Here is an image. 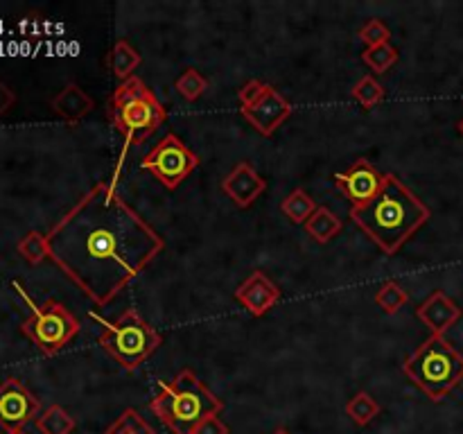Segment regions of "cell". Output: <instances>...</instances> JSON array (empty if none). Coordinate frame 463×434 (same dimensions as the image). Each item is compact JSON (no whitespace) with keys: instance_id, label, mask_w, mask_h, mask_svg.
<instances>
[{"instance_id":"obj_23","label":"cell","mask_w":463,"mask_h":434,"mask_svg":"<svg viewBox=\"0 0 463 434\" xmlns=\"http://www.w3.org/2000/svg\"><path fill=\"white\" fill-rule=\"evenodd\" d=\"M174 89L179 91V95H181L183 100H188V102H195V100L202 98L204 91L208 89V80L197 68H188L177 77V82H174Z\"/></svg>"},{"instance_id":"obj_1","label":"cell","mask_w":463,"mask_h":434,"mask_svg":"<svg viewBox=\"0 0 463 434\" xmlns=\"http://www.w3.org/2000/svg\"><path fill=\"white\" fill-rule=\"evenodd\" d=\"M46 238L52 262L100 308L165 247L163 238L104 182L91 188Z\"/></svg>"},{"instance_id":"obj_32","label":"cell","mask_w":463,"mask_h":434,"mask_svg":"<svg viewBox=\"0 0 463 434\" xmlns=\"http://www.w3.org/2000/svg\"><path fill=\"white\" fill-rule=\"evenodd\" d=\"M459 131H461V136H463V120L459 122Z\"/></svg>"},{"instance_id":"obj_4","label":"cell","mask_w":463,"mask_h":434,"mask_svg":"<svg viewBox=\"0 0 463 434\" xmlns=\"http://www.w3.org/2000/svg\"><path fill=\"white\" fill-rule=\"evenodd\" d=\"M109 118L127 145H138L145 143L168 120V111L154 91L134 75L113 91L109 100Z\"/></svg>"},{"instance_id":"obj_26","label":"cell","mask_w":463,"mask_h":434,"mask_svg":"<svg viewBox=\"0 0 463 434\" xmlns=\"http://www.w3.org/2000/svg\"><path fill=\"white\" fill-rule=\"evenodd\" d=\"M16 249H19V253L30 265H39L46 258H50V253H48V238L43 234H39V231H30Z\"/></svg>"},{"instance_id":"obj_25","label":"cell","mask_w":463,"mask_h":434,"mask_svg":"<svg viewBox=\"0 0 463 434\" xmlns=\"http://www.w3.org/2000/svg\"><path fill=\"white\" fill-rule=\"evenodd\" d=\"M353 98L364 109H373L384 100V86L373 75H364L353 86Z\"/></svg>"},{"instance_id":"obj_10","label":"cell","mask_w":463,"mask_h":434,"mask_svg":"<svg viewBox=\"0 0 463 434\" xmlns=\"http://www.w3.org/2000/svg\"><path fill=\"white\" fill-rule=\"evenodd\" d=\"M39 414H41V403L21 380L7 378L0 385V425L3 428H23Z\"/></svg>"},{"instance_id":"obj_5","label":"cell","mask_w":463,"mask_h":434,"mask_svg":"<svg viewBox=\"0 0 463 434\" xmlns=\"http://www.w3.org/2000/svg\"><path fill=\"white\" fill-rule=\"evenodd\" d=\"M403 371L432 401H443L463 380V355L443 335H430L405 359Z\"/></svg>"},{"instance_id":"obj_16","label":"cell","mask_w":463,"mask_h":434,"mask_svg":"<svg viewBox=\"0 0 463 434\" xmlns=\"http://www.w3.org/2000/svg\"><path fill=\"white\" fill-rule=\"evenodd\" d=\"M141 61L143 57L131 48V43L125 41V39H120V41L113 43L111 52H109L107 66L113 73V77L122 84V82H127L129 77H134V70L141 66Z\"/></svg>"},{"instance_id":"obj_11","label":"cell","mask_w":463,"mask_h":434,"mask_svg":"<svg viewBox=\"0 0 463 434\" xmlns=\"http://www.w3.org/2000/svg\"><path fill=\"white\" fill-rule=\"evenodd\" d=\"M384 177L387 174L378 173V168H373L369 161L360 159L346 173L335 174V183L351 199V208H362L382 190Z\"/></svg>"},{"instance_id":"obj_20","label":"cell","mask_w":463,"mask_h":434,"mask_svg":"<svg viewBox=\"0 0 463 434\" xmlns=\"http://www.w3.org/2000/svg\"><path fill=\"white\" fill-rule=\"evenodd\" d=\"M380 412H382L380 403L366 392L355 394V396L346 403V414L351 416L353 423L360 425V428H364V425H369L371 421L378 419Z\"/></svg>"},{"instance_id":"obj_28","label":"cell","mask_w":463,"mask_h":434,"mask_svg":"<svg viewBox=\"0 0 463 434\" xmlns=\"http://www.w3.org/2000/svg\"><path fill=\"white\" fill-rule=\"evenodd\" d=\"M195 434H229V425L220 419V414L208 416L206 421L197 425Z\"/></svg>"},{"instance_id":"obj_6","label":"cell","mask_w":463,"mask_h":434,"mask_svg":"<svg viewBox=\"0 0 463 434\" xmlns=\"http://www.w3.org/2000/svg\"><path fill=\"white\" fill-rule=\"evenodd\" d=\"M163 344V337L134 308L125 310L116 322H102L100 346L125 371H136Z\"/></svg>"},{"instance_id":"obj_31","label":"cell","mask_w":463,"mask_h":434,"mask_svg":"<svg viewBox=\"0 0 463 434\" xmlns=\"http://www.w3.org/2000/svg\"><path fill=\"white\" fill-rule=\"evenodd\" d=\"M274 434H290V432H287V430H285V428H278V430H276V432H274Z\"/></svg>"},{"instance_id":"obj_14","label":"cell","mask_w":463,"mask_h":434,"mask_svg":"<svg viewBox=\"0 0 463 434\" xmlns=\"http://www.w3.org/2000/svg\"><path fill=\"white\" fill-rule=\"evenodd\" d=\"M418 319L432 331V335H443L450 326L461 319V308L445 292L436 289L434 295L416 310Z\"/></svg>"},{"instance_id":"obj_15","label":"cell","mask_w":463,"mask_h":434,"mask_svg":"<svg viewBox=\"0 0 463 434\" xmlns=\"http://www.w3.org/2000/svg\"><path fill=\"white\" fill-rule=\"evenodd\" d=\"M50 107L52 111H55L57 116L64 118V120L80 122L82 118H86L93 111L95 102L93 98H89V95L80 89V86L68 84L64 86V91H59V93L50 100Z\"/></svg>"},{"instance_id":"obj_12","label":"cell","mask_w":463,"mask_h":434,"mask_svg":"<svg viewBox=\"0 0 463 434\" xmlns=\"http://www.w3.org/2000/svg\"><path fill=\"white\" fill-rule=\"evenodd\" d=\"M281 289L274 283L265 271H251L247 280L235 289V301L247 310L251 317H262L265 313L274 308L281 301Z\"/></svg>"},{"instance_id":"obj_24","label":"cell","mask_w":463,"mask_h":434,"mask_svg":"<svg viewBox=\"0 0 463 434\" xmlns=\"http://www.w3.org/2000/svg\"><path fill=\"white\" fill-rule=\"evenodd\" d=\"M104 434H156L154 428L138 414L136 410H125L111 425L107 428Z\"/></svg>"},{"instance_id":"obj_9","label":"cell","mask_w":463,"mask_h":434,"mask_svg":"<svg viewBox=\"0 0 463 434\" xmlns=\"http://www.w3.org/2000/svg\"><path fill=\"white\" fill-rule=\"evenodd\" d=\"M197 165L199 156L177 134H168L143 156L141 168L154 174L168 190H174L190 177Z\"/></svg>"},{"instance_id":"obj_17","label":"cell","mask_w":463,"mask_h":434,"mask_svg":"<svg viewBox=\"0 0 463 434\" xmlns=\"http://www.w3.org/2000/svg\"><path fill=\"white\" fill-rule=\"evenodd\" d=\"M305 231L312 240H317L319 244H326L335 238V235L342 234V217L335 215L328 206H319L312 213L308 222H305Z\"/></svg>"},{"instance_id":"obj_30","label":"cell","mask_w":463,"mask_h":434,"mask_svg":"<svg viewBox=\"0 0 463 434\" xmlns=\"http://www.w3.org/2000/svg\"><path fill=\"white\" fill-rule=\"evenodd\" d=\"M7 434H28L23 428H16V430H7Z\"/></svg>"},{"instance_id":"obj_19","label":"cell","mask_w":463,"mask_h":434,"mask_svg":"<svg viewBox=\"0 0 463 434\" xmlns=\"http://www.w3.org/2000/svg\"><path fill=\"white\" fill-rule=\"evenodd\" d=\"M37 428L41 434H73L77 423L61 405H50L37 416Z\"/></svg>"},{"instance_id":"obj_3","label":"cell","mask_w":463,"mask_h":434,"mask_svg":"<svg viewBox=\"0 0 463 434\" xmlns=\"http://www.w3.org/2000/svg\"><path fill=\"white\" fill-rule=\"evenodd\" d=\"M150 410L172 430V434H195L197 425L224 410L217 398L190 369H183L161 387Z\"/></svg>"},{"instance_id":"obj_27","label":"cell","mask_w":463,"mask_h":434,"mask_svg":"<svg viewBox=\"0 0 463 434\" xmlns=\"http://www.w3.org/2000/svg\"><path fill=\"white\" fill-rule=\"evenodd\" d=\"M357 37L366 43V48H375V46H382V43L391 41V30L387 28L384 21L371 19L362 25L360 32H357Z\"/></svg>"},{"instance_id":"obj_2","label":"cell","mask_w":463,"mask_h":434,"mask_svg":"<svg viewBox=\"0 0 463 434\" xmlns=\"http://www.w3.org/2000/svg\"><path fill=\"white\" fill-rule=\"evenodd\" d=\"M351 220L387 256H393L430 220V208L396 174H387L382 190L369 204L351 208Z\"/></svg>"},{"instance_id":"obj_7","label":"cell","mask_w":463,"mask_h":434,"mask_svg":"<svg viewBox=\"0 0 463 434\" xmlns=\"http://www.w3.org/2000/svg\"><path fill=\"white\" fill-rule=\"evenodd\" d=\"M14 288L30 306V319H25L23 326H21L23 335L46 355L59 353L80 332V322L73 317L71 310L66 308L61 301L48 299L43 306H37L25 295L21 283H14Z\"/></svg>"},{"instance_id":"obj_22","label":"cell","mask_w":463,"mask_h":434,"mask_svg":"<svg viewBox=\"0 0 463 434\" xmlns=\"http://www.w3.org/2000/svg\"><path fill=\"white\" fill-rule=\"evenodd\" d=\"M398 48L391 46V41L389 43H382V46H375V48H364V52H362V59H364V64L369 66L373 73H378V75H382V73H387V70H391V66L398 64Z\"/></svg>"},{"instance_id":"obj_13","label":"cell","mask_w":463,"mask_h":434,"mask_svg":"<svg viewBox=\"0 0 463 434\" xmlns=\"http://www.w3.org/2000/svg\"><path fill=\"white\" fill-rule=\"evenodd\" d=\"M265 188H267V182H265L247 161L235 165V168L226 174L224 182H222V190H224L226 195L233 199V204H238L240 208H249V206L265 192Z\"/></svg>"},{"instance_id":"obj_29","label":"cell","mask_w":463,"mask_h":434,"mask_svg":"<svg viewBox=\"0 0 463 434\" xmlns=\"http://www.w3.org/2000/svg\"><path fill=\"white\" fill-rule=\"evenodd\" d=\"M14 102H16L14 91H12L5 82H0V118L5 116V113L14 107Z\"/></svg>"},{"instance_id":"obj_8","label":"cell","mask_w":463,"mask_h":434,"mask_svg":"<svg viewBox=\"0 0 463 434\" xmlns=\"http://www.w3.org/2000/svg\"><path fill=\"white\" fill-rule=\"evenodd\" d=\"M238 100L244 120L262 136H272L292 116V104L274 86L260 80L247 82L238 91Z\"/></svg>"},{"instance_id":"obj_18","label":"cell","mask_w":463,"mask_h":434,"mask_svg":"<svg viewBox=\"0 0 463 434\" xmlns=\"http://www.w3.org/2000/svg\"><path fill=\"white\" fill-rule=\"evenodd\" d=\"M317 208V201H314L303 188H294V190L281 201L283 215H285L290 222H294V225H305Z\"/></svg>"},{"instance_id":"obj_21","label":"cell","mask_w":463,"mask_h":434,"mask_svg":"<svg viewBox=\"0 0 463 434\" xmlns=\"http://www.w3.org/2000/svg\"><path fill=\"white\" fill-rule=\"evenodd\" d=\"M409 301V295L405 292V288L396 280H384L382 285L375 292V304L378 308H382V313L396 314L405 304Z\"/></svg>"}]
</instances>
